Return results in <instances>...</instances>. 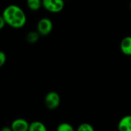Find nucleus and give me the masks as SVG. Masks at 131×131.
Returning a JSON list of instances; mask_svg holds the SVG:
<instances>
[{"instance_id":"f257e3e1","label":"nucleus","mask_w":131,"mask_h":131,"mask_svg":"<svg viewBox=\"0 0 131 131\" xmlns=\"http://www.w3.org/2000/svg\"><path fill=\"white\" fill-rule=\"evenodd\" d=\"M6 25L15 29L23 28L27 22V16L25 11L18 5L11 4L7 6L3 11Z\"/></svg>"},{"instance_id":"f03ea898","label":"nucleus","mask_w":131,"mask_h":131,"mask_svg":"<svg viewBox=\"0 0 131 131\" xmlns=\"http://www.w3.org/2000/svg\"><path fill=\"white\" fill-rule=\"evenodd\" d=\"M42 8L52 14L61 13L65 7V0H42Z\"/></svg>"},{"instance_id":"7ed1b4c3","label":"nucleus","mask_w":131,"mask_h":131,"mask_svg":"<svg viewBox=\"0 0 131 131\" xmlns=\"http://www.w3.org/2000/svg\"><path fill=\"white\" fill-rule=\"evenodd\" d=\"M53 29V23L48 17L41 18L36 24V31L42 36L49 35Z\"/></svg>"},{"instance_id":"20e7f679","label":"nucleus","mask_w":131,"mask_h":131,"mask_svg":"<svg viewBox=\"0 0 131 131\" xmlns=\"http://www.w3.org/2000/svg\"><path fill=\"white\" fill-rule=\"evenodd\" d=\"M60 96L56 91H49L46 93L44 98V104L49 110H54L59 106Z\"/></svg>"},{"instance_id":"39448f33","label":"nucleus","mask_w":131,"mask_h":131,"mask_svg":"<svg viewBox=\"0 0 131 131\" xmlns=\"http://www.w3.org/2000/svg\"><path fill=\"white\" fill-rule=\"evenodd\" d=\"M29 124L30 123L26 119L19 117L12 121L10 126L13 131H28Z\"/></svg>"},{"instance_id":"423d86ee","label":"nucleus","mask_w":131,"mask_h":131,"mask_svg":"<svg viewBox=\"0 0 131 131\" xmlns=\"http://www.w3.org/2000/svg\"><path fill=\"white\" fill-rule=\"evenodd\" d=\"M121 52L126 56H131V36H126L122 39L119 43Z\"/></svg>"},{"instance_id":"0eeeda50","label":"nucleus","mask_w":131,"mask_h":131,"mask_svg":"<svg viewBox=\"0 0 131 131\" xmlns=\"http://www.w3.org/2000/svg\"><path fill=\"white\" fill-rule=\"evenodd\" d=\"M118 131H131V115L123 116L117 124Z\"/></svg>"},{"instance_id":"6e6552de","label":"nucleus","mask_w":131,"mask_h":131,"mask_svg":"<svg viewBox=\"0 0 131 131\" xmlns=\"http://www.w3.org/2000/svg\"><path fill=\"white\" fill-rule=\"evenodd\" d=\"M28 131H48V129L44 123L39 120H34L30 123Z\"/></svg>"},{"instance_id":"1a4fd4ad","label":"nucleus","mask_w":131,"mask_h":131,"mask_svg":"<svg viewBox=\"0 0 131 131\" xmlns=\"http://www.w3.org/2000/svg\"><path fill=\"white\" fill-rule=\"evenodd\" d=\"M26 6L29 10L36 12L42 8V0H26Z\"/></svg>"},{"instance_id":"9d476101","label":"nucleus","mask_w":131,"mask_h":131,"mask_svg":"<svg viewBox=\"0 0 131 131\" xmlns=\"http://www.w3.org/2000/svg\"><path fill=\"white\" fill-rule=\"evenodd\" d=\"M40 35L36 30H32L29 32L26 36V40L29 44H35L39 39Z\"/></svg>"},{"instance_id":"9b49d317","label":"nucleus","mask_w":131,"mask_h":131,"mask_svg":"<svg viewBox=\"0 0 131 131\" xmlns=\"http://www.w3.org/2000/svg\"><path fill=\"white\" fill-rule=\"evenodd\" d=\"M56 131H77V130L75 129L73 126L70 123L62 122L57 126Z\"/></svg>"},{"instance_id":"f8f14e48","label":"nucleus","mask_w":131,"mask_h":131,"mask_svg":"<svg viewBox=\"0 0 131 131\" xmlns=\"http://www.w3.org/2000/svg\"><path fill=\"white\" fill-rule=\"evenodd\" d=\"M77 131H95V129L93 125L89 123H83L78 126L76 129Z\"/></svg>"},{"instance_id":"ddd939ff","label":"nucleus","mask_w":131,"mask_h":131,"mask_svg":"<svg viewBox=\"0 0 131 131\" xmlns=\"http://www.w3.org/2000/svg\"><path fill=\"white\" fill-rule=\"evenodd\" d=\"M6 60H7L6 54L3 51L0 50V68L3 67V66L6 64Z\"/></svg>"},{"instance_id":"4468645a","label":"nucleus","mask_w":131,"mask_h":131,"mask_svg":"<svg viewBox=\"0 0 131 131\" xmlns=\"http://www.w3.org/2000/svg\"><path fill=\"white\" fill-rule=\"evenodd\" d=\"M6 26V23L3 18V16L1 15L0 16V30H2L3 29H4V27Z\"/></svg>"},{"instance_id":"2eb2a0df","label":"nucleus","mask_w":131,"mask_h":131,"mask_svg":"<svg viewBox=\"0 0 131 131\" xmlns=\"http://www.w3.org/2000/svg\"><path fill=\"white\" fill-rule=\"evenodd\" d=\"M0 131H13V129L10 126H4L0 129Z\"/></svg>"},{"instance_id":"dca6fc26","label":"nucleus","mask_w":131,"mask_h":131,"mask_svg":"<svg viewBox=\"0 0 131 131\" xmlns=\"http://www.w3.org/2000/svg\"><path fill=\"white\" fill-rule=\"evenodd\" d=\"M129 9H130V10H131V0H130V2H129Z\"/></svg>"},{"instance_id":"f3484780","label":"nucleus","mask_w":131,"mask_h":131,"mask_svg":"<svg viewBox=\"0 0 131 131\" xmlns=\"http://www.w3.org/2000/svg\"><path fill=\"white\" fill-rule=\"evenodd\" d=\"M65 1H69V0H65Z\"/></svg>"},{"instance_id":"a211bd4d","label":"nucleus","mask_w":131,"mask_h":131,"mask_svg":"<svg viewBox=\"0 0 131 131\" xmlns=\"http://www.w3.org/2000/svg\"><path fill=\"white\" fill-rule=\"evenodd\" d=\"M130 75H131V71H130Z\"/></svg>"}]
</instances>
